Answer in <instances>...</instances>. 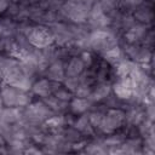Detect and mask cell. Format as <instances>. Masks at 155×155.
Returning a JSON list of instances; mask_svg holds the SVG:
<instances>
[{
	"instance_id": "cell-1",
	"label": "cell",
	"mask_w": 155,
	"mask_h": 155,
	"mask_svg": "<svg viewBox=\"0 0 155 155\" xmlns=\"http://www.w3.org/2000/svg\"><path fill=\"white\" fill-rule=\"evenodd\" d=\"M28 42L36 48H45L48 47L53 41V35L51 30L46 27H35L30 28L28 34L25 35Z\"/></svg>"
},
{
	"instance_id": "cell-2",
	"label": "cell",
	"mask_w": 155,
	"mask_h": 155,
	"mask_svg": "<svg viewBox=\"0 0 155 155\" xmlns=\"http://www.w3.org/2000/svg\"><path fill=\"white\" fill-rule=\"evenodd\" d=\"M87 41L91 47H93L96 51H102L103 53L116 46L114 35L111 33L104 31L102 29H98L93 34H91L87 38Z\"/></svg>"
},
{
	"instance_id": "cell-3",
	"label": "cell",
	"mask_w": 155,
	"mask_h": 155,
	"mask_svg": "<svg viewBox=\"0 0 155 155\" xmlns=\"http://www.w3.org/2000/svg\"><path fill=\"white\" fill-rule=\"evenodd\" d=\"M125 120H126V114L122 110L113 109V110H109L107 115L103 117L99 127H102L104 132H111L115 128L120 127Z\"/></svg>"
},
{
	"instance_id": "cell-4",
	"label": "cell",
	"mask_w": 155,
	"mask_h": 155,
	"mask_svg": "<svg viewBox=\"0 0 155 155\" xmlns=\"http://www.w3.org/2000/svg\"><path fill=\"white\" fill-rule=\"evenodd\" d=\"M48 80L58 82V80H63L65 76V68L59 61H54L47 69Z\"/></svg>"
},
{
	"instance_id": "cell-5",
	"label": "cell",
	"mask_w": 155,
	"mask_h": 155,
	"mask_svg": "<svg viewBox=\"0 0 155 155\" xmlns=\"http://www.w3.org/2000/svg\"><path fill=\"white\" fill-rule=\"evenodd\" d=\"M84 62L79 57H73L69 59L67 67H65V75L67 76H80V74L84 71Z\"/></svg>"
},
{
	"instance_id": "cell-6",
	"label": "cell",
	"mask_w": 155,
	"mask_h": 155,
	"mask_svg": "<svg viewBox=\"0 0 155 155\" xmlns=\"http://www.w3.org/2000/svg\"><path fill=\"white\" fill-rule=\"evenodd\" d=\"M52 82L53 81H51V80H39L36 84H34L33 85V91H34V93L35 94H38V96H40V97H47V96H50V93L53 91L52 90Z\"/></svg>"
},
{
	"instance_id": "cell-7",
	"label": "cell",
	"mask_w": 155,
	"mask_h": 155,
	"mask_svg": "<svg viewBox=\"0 0 155 155\" xmlns=\"http://www.w3.org/2000/svg\"><path fill=\"white\" fill-rule=\"evenodd\" d=\"M134 19L138 21L140 24L150 23L153 19V11L151 7H145L143 4L134 11Z\"/></svg>"
},
{
	"instance_id": "cell-8",
	"label": "cell",
	"mask_w": 155,
	"mask_h": 155,
	"mask_svg": "<svg viewBox=\"0 0 155 155\" xmlns=\"http://www.w3.org/2000/svg\"><path fill=\"white\" fill-rule=\"evenodd\" d=\"M109 92H110V88L108 85H101V86L96 87L94 90H91L90 97L94 101H102L109 96Z\"/></svg>"
},
{
	"instance_id": "cell-9",
	"label": "cell",
	"mask_w": 155,
	"mask_h": 155,
	"mask_svg": "<svg viewBox=\"0 0 155 155\" xmlns=\"http://www.w3.org/2000/svg\"><path fill=\"white\" fill-rule=\"evenodd\" d=\"M88 105H90V102L86 99V97H79L71 102V110L75 114H81L88 109Z\"/></svg>"
},
{
	"instance_id": "cell-10",
	"label": "cell",
	"mask_w": 155,
	"mask_h": 155,
	"mask_svg": "<svg viewBox=\"0 0 155 155\" xmlns=\"http://www.w3.org/2000/svg\"><path fill=\"white\" fill-rule=\"evenodd\" d=\"M142 4L143 0H120V7L124 11H136Z\"/></svg>"
},
{
	"instance_id": "cell-11",
	"label": "cell",
	"mask_w": 155,
	"mask_h": 155,
	"mask_svg": "<svg viewBox=\"0 0 155 155\" xmlns=\"http://www.w3.org/2000/svg\"><path fill=\"white\" fill-rule=\"evenodd\" d=\"M10 7V0H0V13L5 12Z\"/></svg>"
},
{
	"instance_id": "cell-12",
	"label": "cell",
	"mask_w": 155,
	"mask_h": 155,
	"mask_svg": "<svg viewBox=\"0 0 155 155\" xmlns=\"http://www.w3.org/2000/svg\"><path fill=\"white\" fill-rule=\"evenodd\" d=\"M27 1H30V2H34V1H38V0H27Z\"/></svg>"
}]
</instances>
